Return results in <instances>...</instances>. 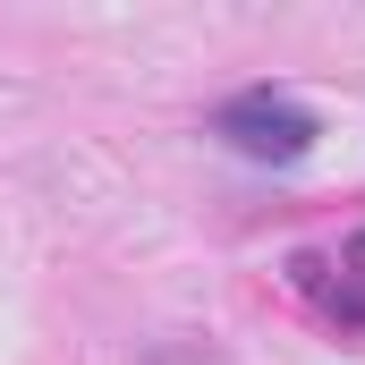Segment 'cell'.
I'll return each instance as SVG.
<instances>
[{
  "label": "cell",
  "mask_w": 365,
  "mask_h": 365,
  "mask_svg": "<svg viewBox=\"0 0 365 365\" xmlns=\"http://www.w3.org/2000/svg\"><path fill=\"white\" fill-rule=\"evenodd\" d=\"M212 136L238 153V162H264V170H289V162H306L314 153V110L306 102H289V93L272 86H247V93H230L221 110H212Z\"/></svg>",
  "instance_id": "obj_1"
},
{
  "label": "cell",
  "mask_w": 365,
  "mask_h": 365,
  "mask_svg": "<svg viewBox=\"0 0 365 365\" xmlns=\"http://www.w3.org/2000/svg\"><path fill=\"white\" fill-rule=\"evenodd\" d=\"M297 289L323 297L331 323H365V238H349V272H340V280L323 272V255H297Z\"/></svg>",
  "instance_id": "obj_2"
}]
</instances>
